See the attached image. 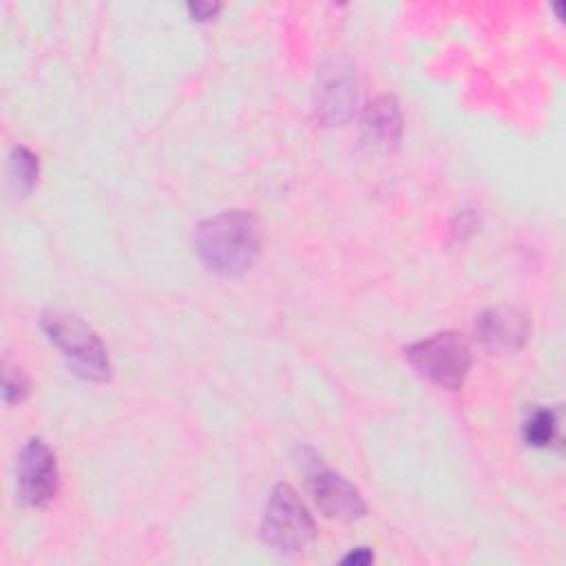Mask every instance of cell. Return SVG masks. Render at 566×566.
Instances as JSON below:
<instances>
[{
	"mask_svg": "<svg viewBox=\"0 0 566 566\" xmlns=\"http://www.w3.org/2000/svg\"><path fill=\"white\" fill-rule=\"evenodd\" d=\"M528 336V321L511 307H491L475 321V338L489 352H515Z\"/></svg>",
	"mask_w": 566,
	"mask_h": 566,
	"instance_id": "8",
	"label": "cell"
},
{
	"mask_svg": "<svg viewBox=\"0 0 566 566\" xmlns=\"http://www.w3.org/2000/svg\"><path fill=\"white\" fill-rule=\"evenodd\" d=\"M15 480L22 502L29 506H44L55 497L60 484L57 462L53 451L40 438H31L22 447L15 464Z\"/></svg>",
	"mask_w": 566,
	"mask_h": 566,
	"instance_id": "5",
	"label": "cell"
},
{
	"mask_svg": "<svg viewBox=\"0 0 566 566\" xmlns=\"http://www.w3.org/2000/svg\"><path fill=\"white\" fill-rule=\"evenodd\" d=\"M557 431H559L557 411L546 409V407L533 409L522 424V436H524L526 444H531V447L553 444L557 440Z\"/></svg>",
	"mask_w": 566,
	"mask_h": 566,
	"instance_id": "10",
	"label": "cell"
},
{
	"mask_svg": "<svg viewBox=\"0 0 566 566\" xmlns=\"http://www.w3.org/2000/svg\"><path fill=\"white\" fill-rule=\"evenodd\" d=\"M405 356L420 376L451 391L462 387L471 367L469 345L458 332H438L422 338L409 345Z\"/></svg>",
	"mask_w": 566,
	"mask_h": 566,
	"instance_id": "4",
	"label": "cell"
},
{
	"mask_svg": "<svg viewBox=\"0 0 566 566\" xmlns=\"http://www.w3.org/2000/svg\"><path fill=\"white\" fill-rule=\"evenodd\" d=\"M358 102L356 80L349 69L332 64L321 73L316 88V115L321 122L334 126L352 117Z\"/></svg>",
	"mask_w": 566,
	"mask_h": 566,
	"instance_id": "7",
	"label": "cell"
},
{
	"mask_svg": "<svg viewBox=\"0 0 566 566\" xmlns=\"http://www.w3.org/2000/svg\"><path fill=\"white\" fill-rule=\"evenodd\" d=\"M371 559H374L371 551H369V548H365V546H358V548H354L352 553H347V555L343 557V564H354V566H367V564H369Z\"/></svg>",
	"mask_w": 566,
	"mask_h": 566,
	"instance_id": "14",
	"label": "cell"
},
{
	"mask_svg": "<svg viewBox=\"0 0 566 566\" xmlns=\"http://www.w3.org/2000/svg\"><path fill=\"white\" fill-rule=\"evenodd\" d=\"M9 175L20 195L31 192L38 181V157L29 148L15 146L9 157Z\"/></svg>",
	"mask_w": 566,
	"mask_h": 566,
	"instance_id": "11",
	"label": "cell"
},
{
	"mask_svg": "<svg viewBox=\"0 0 566 566\" xmlns=\"http://www.w3.org/2000/svg\"><path fill=\"white\" fill-rule=\"evenodd\" d=\"M42 327L49 340L62 352L69 369L86 380H106L111 374V360L99 336L71 312H46Z\"/></svg>",
	"mask_w": 566,
	"mask_h": 566,
	"instance_id": "2",
	"label": "cell"
},
{
	"mask_svg": "<svg viewBox=\"0 0 566 566\" xmlns=\"http://www.w3.org/2000/svg\"><path fill=\"white\" fill-rule=\"evenodd\" d=\"M402 133V117L396 97H376L363 115V135L369 144L378 148H391L398 144Z\"/></svg>",
	"mask_w": 566,
	"mask_h": 566,
	"instance_id": "9",
	"label": "cell"
},
{
	"mask_svg": "<svg viewBox=\"0 0 566 566\" xmlns=\"http://www.w3.org/2000/svg\"><path fill=\"white\" fill-rule=\"evenodd\" d=\"M314 467L307 471V480H310V491L314 495L316 506L334 520H343V522H352L365 515L367 506L363 495L358 493V489L347 482L343 475L321 467L316 460L312 462Z\"/></svg>",
	"mask_w": 566,
	"mask_h": 566,
	"instance_id": "6",
	"label": "cell"
},
{
	"mask_svg": "<svg viewBox=\"0 0 566 566\" xmlns=\"http://www.w3.org/2000/svg\"><path fill=\"white\" fill-rule=\"evenodd\" d=\"M316 526L298 493L290 484H276L261 520V542L276 555H301L314 542Z\"/></svg>",
	"mask_w": 566,
	"mask_h": 566,
	"instance_id": "3",
	"label": "cell"
},
{
	"mask_svg": "<svg viewBox=\"0 0 566 566\" xmlns=\"http://www.w3.org/2000/svg\"><path fill=\"white\" fill-rule=\"evenodd\" d=\"M29 391V382L27 376L20 369H7L4 371V385H2V398L7 405H15L20 400H24Z\"/></svg>",
	"mask_w": 566,
	"mask_h": 566,
	"instance_id": "12",
	"label": "cell"
},
{
	"mask_svg": "<svg viewBox=\"0 0 566 566\" xmlns=\"http://www.w3.org/2000/svg\"><path fill=\"white\" fill-rule=\"evenodd\" d=\"M261 232L250 212L226 210L203 219L195 230V250L201 263L219 276L248 272L259 256Z\"/></svg>",
	"mask_w": 566,
	"mask_h": 566,
	"instance_id": "1",
	"label": "cell"
},
{
	"mask_svg": "<svg viewBox=\"0 0 566 566\" xmlns=\"http://www.w3.org/2000/svg\"><path fill=\"white\" fill-rule=\"evenodd\" d=\"M219 9H221V4H212V2H195V4H188V11H190L192 20H210Z\"/></svg>",
	"mask_w": 566,
	"mask_h": 566,
	"instance_id": "13",
	"label": "cell"
}]
</instances>
